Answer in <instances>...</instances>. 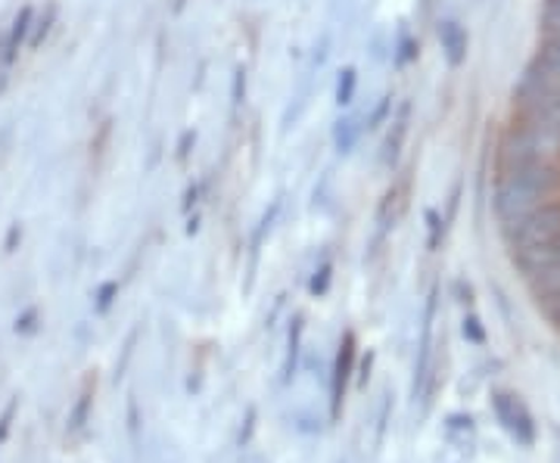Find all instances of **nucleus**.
Segmentation results:
<instances>
[{
    "mask_svg": "<svg viewBox=\"0 0 560 463\" xmlns=\"http://www.w3.org/2000/svg\"><path fill=\"white\" fill-rule=\"evenodd\" d=\"M501 178L492 193V209L501 227L517 222L529 209H536L560 187V171L551 162H529L517 168H504L499 171Z\"/></svg>",
    "mask_w": 560,
    "mask_h": 463,
    "instance_id": "f257e3e1",
    "label": "nucleus"
},
{
    "mask_svg": "<svg viewBox=\"0 0 560 463\" xmlns=\"http://www.w3.org/2000/svg\"><path fill=\"white\" fill-rule=\"evenodd\" d=\"M517 106L523 124L560 134V75H548L529 66L517 87Z\"/></svg>",
    "mask_w": 560,
    "mask_h": 463,
    "instance_id": "f03ea898",
    "label": "nucleus"
},
{
    "mask_svg": "<svg viewBox=\"0 0 560 463\" xmlns=\"http://www.w3.org/2000/svg\"><path fill=\"white\" fill-rule=\"evenodd\" d=\"M504 237L517 256L555 242L560 237V202H539L517 222L504 224Z\"/></svg>",
    "mask_w": 560,
    "mask_h": 463,
    "instance_id": "7ed1b4c3",
    "label": "nucleus"
},
{
    "mask_svg": "<svg viewBox=\"0 0 560 463\" xmlns=\"http://www.w3.org/2000/svg\"><path fill=\"white\" fill-rule=\"evenodd\" d=\"M492 411L499 417V424L508 429L511 439H517L521 444L536 442V424H533V414L526 411V404L511 395V392H495L492 395Z\"/></svg>",
    "mask_w": 560,
    "mask_h": 463,
    "instance_id": "20e7f679",
    "label": "nucleus"
},
{
    "mask_svg": "<svg viewBox=\"0 0 560 463\" xmlns=\"http://www.w3.org/2000/svg\"><path fill=\"white\" fill-rule=\"evenodd\" d=\"M352 364H355V340L346 336L340 345V355L334 364V389H330V404H334V417L340 414L342 395H346V383H349V373H352Z\"/></svg>",
    "mask_w": 560,
    "mask_h": 463,
    "instance_id": "39448f33",
    "label": "nucleus"
},
{
    "mask_svg": "<svg viewBox=\"0 0 560 463\" xmlns=\"http://www.w3.org/2000/svg\"><path fill=\"white\" fill-rule=\"evenodd\" d=\"M440 40H442V50H445L448 62H452V66H460V62H464V57H467V32L460 28L458 22H442Z\"/></svg>",
    "mask_w": 560,
    "mask_h": 463,
    "instance_id": "423d86ee",
    "label": "nucleus"
},
{
    "mask_svg": "<svg viewBox=\"0 0 560 463\" xmlns=\"http://www.w3.org/2000/svg\"><path fill=\"white\" fill-rule=\"evenodd\" d=\"M533 69L548 72V75H560V35H551V38L541 44Z\"/></svg>",
    "mask_w": 560,
    "mask_h": 463,
    "instance_id": "0eeeda50",
    "label": "nucleus"
},
{
    "mask_svg": "<svg viewBox=\"0 0 560 463\" xmlns=\"http://www.w3.org/2000/svg\"><path fill=\"white\" fill-rule=\"evenodd\" d=\"M539 308L541 314L548 318V321L555 323L560 330V286H555V289H545L539 299Z\"/></svg>",
    "mask_w": 560,
    "mask_h": 463,
    "instance_id": "6e6552de",
    "label": "nucleus"
},
{
    "mask_svg": "<svg viewBox=\"0 0 560 463\" xmlns=\"http://www.w3.org/2000/svg\"><path fill=\"white\" fill-rule=\"evenodd\" d=\"M541 25H545L551 35H560V0H545V10H541Z\"/></svg>",
    "mask_w": 560,
    "mask_h": 463,
    "instance_id": "1a4fd4ad",
    "label": "nucleus"
},
{
    "mask_svg": "<svg viewBox=\"0 0 560 463\" xmlns=\"http://www.w3.org/2000/svg\"><path fill=\"white\" fill-rule=\"evenodd\" d=\"M355 141H359V131L352 128V121H340V128H337V146H340V153H352Z\"/></svg>",
    "mask_w": 560,
    "mask_h": 463,
    "instance_id": "9d476101",
    "label": "nucleus"
},
{
    "mask_svg": "<svg viewBox=\"0 0 560 463\" xmlns=\"http://www.w3.org/2000/svg\"><path fill=\"white\" fill-rule=\"evenodd\" d=\"M352 94H355V72L346 69L340 79V87H337V103H340V106H349V103H352Z\"/></svg>",
    "mask_w": 560,
    "mask_h": 463,
    "instance_id": "9b49d317",
    "label": "nucleus"
},
{
    "mask_svg": "<svg viewBox=\"0 0 560 463\" xmlns=\"http://www.w3.org/2000/svg\"><path fill=\"white\" fill-rule=\"evenodd\" d=\"M88 407H91V399L81 395L79 407H75V414H72V420H69V429H81V426H84V420H88Z\"/></svg>",
    "mask_w": 560,
    "mask_h": 463,
    "instance_id": "f8f14e48",
    "label": "nucleus"
},
{
    "mask_svg": "<svg viewBox=\"0 0 560 463\" xmlns=\"http://www.w3.org/2000/svg\"><path fill=\"white\" fill-rule=\"evenodd\" d=\"M13 414H16V402L7 404V411H3V417H0V442H7V436H10V424H13Z\"/></svg>",
    "mask_w": 560,
    "mask_h": 463,
    "instance_id": "ddd939ff",
    "label": "nucleus"
},
{
    "mask_svg": "<svg viewBox=\"0 0 560 463\" xmlns=\"http://www.w3.org/2000/svg\"><path fill=\"white\" fill-rule=\"evenodd\" d=\"M464 336H467L470 343H482V340H486V336H482L480 321H477V318H467V321H464Z\"/></svg>",
    "mask_w": 560,
    "mask_h": 463,
    "instance_id": "4468645a",
    "label": "nucleus"
},
{
    "mask_svg": "<svg viewBox=\"0 0 560 463\" xmlns=\"http://www.w3.org/2000/svg\"><path fill=\"white\" fill-rule=\"evenodd\" d=\"M116 289H119L116 283H106V286H103L101 296H97V299H101V302H97V311H106V308H109V302H113V296H116Z\"/></svg>",
    "mask_w": 560,
    "mask_h": 463,
    "instance_id": "2eb2a0df",
    "label": "nucleus"
},
{
    "mask_svg": "<svg viewBox=\"0 0 560 463\" xmlns=\"http://www.w3.org/2000/svg\"><path fill=\"white\" fill-rule=\"evenodd\" d=\"M32 321H35V311H28L22 321H16V333H28V330H32Z\"/></svg>",
    "mask_w": 560,
    "mask_h": 463,
    "instance_id": "dca6fc26",
    "label": "nucleus"
}]
</instances>
